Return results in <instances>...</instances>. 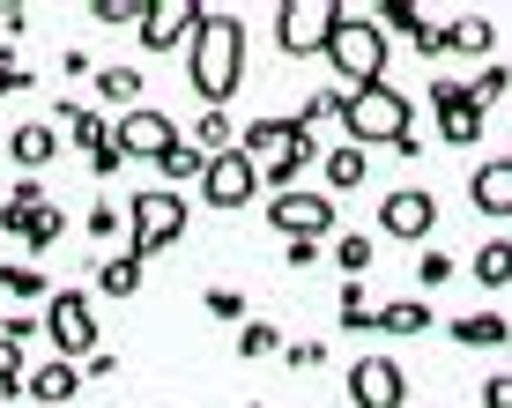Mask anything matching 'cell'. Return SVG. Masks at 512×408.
I'll return each mask as SVG.
<instances>
[{
  "label": "cell",
  "instance_id": "6da1fadb",
  "mask_svg": "<svg viewBox=\"0 0 512 408\" xmlns=\"http://www.w3.org/2000/svg\"><path fill=\"white\" fill-rule=\"evenodd\" d=\"M186 75H193V97H201L208 112H223V104L238 97V82H245V23L231 8L201 15V30H193V45H186Z\"/></svg>",
  "mask_w": 512,
  "mask_h": 408
},
{
  "label": "cell",
  "instance_id": "7a4b0ae2",
  "mask_svg": "<svg viewBox=\"0 0 512 408\" xmlns=\"http://www.w3.org/2000/svg\"><path fill=\"white\" fill-rule=\"evenodd\" d=\"M342 127H349V141H357V149H372V141L401 149V141H416V134H409V127H416V104L401 97L394 82H372V90H349Z\"/></svg>",
  "mask_w": 512,
  "mask_h": 408
},
{
  "label": "cell",
  "instance_id": "3957f363",
  "mask_svg": "<svg viewBox=\"0 0 512 408\" xmlns=\"http://www.w3.org/2000/svg\"><path fill=\"white\" fill-rule=\"evenodd\" d=\"M327 60H334V82H342V90H372V82H386L394 45H386V30L372 23V15H342V23H334Z\"/></svg>",
  "mask_w": 512,
  "mask_h": 408
},
{
  "label": "cell",
  "instance_id": "277c9868",
  "mask_svg": "<svg viewBox=\"0 0 512 408\" xmlns=\"http://www.w3.org/2000/svg\"><path fill=\"white\" fill-rule=\"evenodd\" d=\"M127 253L134 260H156V253H171V245L186 238V201L171 186H149V193H134L127 201Z\"/></svg>",
  "mask_w": 512,
  "mask_h": 408
},
{
  "label": "cell",
  "instance_id": "5b68a950",
  "mask_svg": "<svg viewBox=\"0 0 512 408\" xmlns=\"http://www.w3.org/2000/svg\"><path fill=\"white\" fill-rule=\"evenodd\" d=\"M38 319H45L52 357H67V364H90V357H97L104 334H97V312H90V297H82V290H52Z\"/></svg>",
  "mask_w": 512,
  "mask_h": 408
},
{
  "label": "cell",
  "instance_id": "8992f818",
  "mask_svg": "<svg viewBox=\"0 0 512 408\" xmlns=\"http://www.w3.org/2000/svg\"><path fill=\"white\" fill-rule=\"evenodd\" d=\"M268 223L282 230V245H320V238H342V216H334V193H275L268 201Z\"/></svg>",
  "mask_w": 512,
  "mask_h": 408
},
{
  "label": "cell",
  "instance_id": "52a82bcc",
  "mask_svg": "<svg viewBox=\"0 0 512 408\" xmlns=\"http://www.w3.org/2000/svg\"><path fill=\"white\" fill-rule=\"evenodd\" d=\"M349 8H334V0H282L275 8V45L290 52V60H312V52L334 45V23H342Z\"/></svg>",
  "mask_w": 512,
  "mask_h": 408
},
{
  "label": "cell",
  "instance_id": "ba28073f",
  "mask_svg": "<svg viewBox=\"0 0 512 408\" xmlns=\"http://www.w3.org/2000/svg\"><path fill=\"white\" fill-rule=\"evenodd\" d=\"M0 230H8L15 245H30V253H45V245L67 230V216L38 193V179H23V186L8 193V208H0Z\"/></svg>",
  "mask_w": 512,
  "mask_h": 408
},
{
  "label": "cell",
  "instance_id": "9c48e42d",
  "mask_svg": "<svg viewBox=\"0 0 512 408\" xmlns=\"http://www.w3.org/2000/svg\"><path fill=\"white\" fill-rule=\"evenodd\" d=\"M431 119H438V141L475 149V141H483V104H475V82L438 75V82H431Z\"/></svg>",
  "mask_w": 512,
  "mask_h": 408
},
{
  "label": "cell",
  "instance_id": "30bf717a",
  "mask_svg": "<svg viewBox=\"0 0 512 408\" xmlns=\"http://www.w3.org/2000/svg\"><path fill=\"white\" fill-rule=\"evenodd\" d=\"M119 149H127V164H164L179 149V127L164 104H134V112H119Z\"/></svg>",
  "mask_w": 512,
  "mask_h": 408
},
{
  "label": "cell",
  "instance_id": "8fae6325",
  "mask_svg": "<svg viewBox=\"0 0 512 408\" xmlns=\"http://www.w3.org/2000/svg\"><path fill=\"white\" fill-rule=\"evenodd\" d=\"M409 401V371H401L394 357H357L349 364V408H401Z\"/></svg>",
  "mask_w": 512,
  "mask_h": 408
},
{
  "label": "cell",
  "instance_id": "7c38bea8",
  "mask_svg": "<svg viewBox=\"0 0 512 408\" xmlns=\"http://www.w3.org/2000/svg\"><path fill=\"white\" fill-rule=\"evenodd\" d=\"M431 223H438V201L423 186H394L379 201V238H401V245H423L431 238Z\"/></svg>",
  "mask_w": 512,
  "mask_h": 408
},
{
  "label": "cell",
  "instance_id": "4fadbf2b",
  "mask_svg": "<svg viewBox=\"0 0 512 408\" xmlns=\"http://www.w3.org/2000/svg\"><path fill=\"white\" fill-rule=\"evenodd\" d=\"M201 15H208L201 0H156V8L141 15L134 38L149 45V52H186V45H193V30H201Z\"/></svg>",
  "mask_w": 512,
  "mask_h": 408
},
{
  "label": "cell",
  "instance_id": "5bb4252c",
  "mask_svg": "<svg viewBox=\"0 0 512 408\" xmlns=\"http://www.w3.org/2000/svg\"><path fill=\"white\" fill-rule=\"evenodd\" d=\"M260 193V171H253V156L231 149V156H208V171H201V201L208 208H245Z\"/></svg>",
  "mask_w": 512,
  "mask_h": 408
},
{
  "label": "cell",
  "instance_id": "9a60e30c",
  "mask_svg": "<svg viewBox=\"0 0 512 408\" xmlns=\"http://www.w3.org/2000/svg\"><path fill=\"white\" fill-rule=\"evenodd\" d=\"M468 201H475V216H490V223H512V156H490V164H475V179H468Z\"/></svg>",
  "mask_w": 512,
  "mask_h": 408
},
{
  "label": "cell",
  "instance_id": "2e32d148",
  "mask_svg": "<svg viewBox=\"0 0 512 408\" xmlns=\"http://www.w3.org/2000/svg\"><path fill=\"white\" fill-rule=\"evenodd\" d=\"M67 134H75V149L90 156V171H97V179H104V171H127V149H119V127H104V119L90 112V104L75 112V127H67Z\"/></svg>",
  "mask_w": 512,
  "mask_h": 408
},
{
  "label": "cell",
  "instance_id": "e0dca14e",
  "mask_svg": "<svg viewBox=\"0 0 512 408\" xmlns=\"http://www.w3.org/2000/svg\"><path fill=\"white\" fill-rule=\"evenodd\" d=\"M290 134H297V112H260L253 127L238 134V149L253 156V171H260V164H275V156L290 149Z\"/></svg>",
  "mask_w": 512,
  "mask_h": 408
},
{
  "label": "cell",
  "instance_id": "ac0fdd59",
  "mask_svg": "<svg viewBox=\"0 0 512 408\" xmlns=\"http://www.w3.org/2000/svg\"><path fill=\"white\" fill-rule=\"evenodd\" d=\"M8 156L30 171V179H38V171L52 164V156H60V127H52V119H23V127L8 134Z\"/></svg>",
  "mask_w": 512,
  "mask_h": 408
},
{
  "label": "cell",
  "instance_id": "d6986e66",
  "mask_svg": "<svg viewBox=\"0 0 512 408\" xmlns=\"http://www.w3.org/2000/svg\"><path fill=\"white\" fill-rule=\"evenodd\" d=\"M82 394V364H67V357H45L38 371H30V401L52 408V401H75Z\"/></svg>",
  "mask_w": 512,
  "mask_h": 408
},
{
  "label": "cell",
  "instance_id": "ffe728a7",
  "mask_svg": "<svg viewBox=\"0 0 512 408\" xmlns=\"http://www.w3.org/2000/svg\"><path fill=\"white\" fill-rule=\"evenodd\" d=\"M446 342L453 349H498V342H512V319H498V312H461L446 327Z\"/></svg>",
  "mask_w": 512,
  "mask_h": 408
},
{
  "label": "cell",
  "instance_id": "44dd1931",
  "mask_svg": "<svg viewBox=\"0 0 512 408\" xmlns=\"http://www.w3.org/2000/svg\"><path fill=\"white\" fill-rule=\"evenodd\" d=\"M372 334H401V342H416V334H431V305H423V297H394V305L372 312Z\"/></svg>",
  "mask_w": 512,
  "mask_h": 408
},
{
  "label": "cell",
  "instance_id": "7402d4cb",
  "mask_svg": "<svg viewBox=\"0 0 512 408\" xmlns=\"http://www.w3.org/2000/svg\"><path fill=\"white\" fill-rule=\"evenodd\" d=\"M446 52H461V60H490V52H498L490 15H453V23H446Z\"/></svg>",
  "mask_w": 512,
  "mask_h": 408
},
{
  "label": "cell",
  "instance_id": "603a6c76",
  "mask_svg": "<svg viewBox=\"0 0 512 408\" xmlns=\"http://www.w3.org/2000/svg\"><path fill=\"white\" fill-rule=\"evenodd\" d=\"M320 179H327V193H357L364 179H372V164H364L357 141H342V149H327V156H320Z\"/></svg>",
  "mask_w": 512,
  "mask_h": 408
},
{
  "label": "cell",
  "instance_id": "cb8c5ba5",
  "mask_svg": "<svg viewBox=\"0 0 512 408\" xmlns=\"http://www.w3.org/2000/svg\"><path fill=\"white\" fill-rule=\"evenodd\" d=\"M141 275H149V260H134V253L97 260V290H104V297H134V290H141Z\"/></svg>",
  "mask_w": 512,
  "mask_h": 408
},
{
  "label": "cell",
  "instance_id": "d4e9b609",
  "mask_svg": "<svg viewBox=\"0 0 512 408\" xmlns=\"http://www.w3.org/2000/svg\"><path fill=\"white\" fill-rule=\"evenodd\" d=\"M0 401H15V408L30 401V357H23V342H8V334H0Z\"/></svg>",
  "mask_w": 512,
  "mask_h": 408
},
{
  "label": "cell",
  "instance_id": "484cf974",
  "mask_svg": "<svg viewBox=\"0 0 512 408\" xmlns=\"http://www.w3.org/2000/svg\"><path fill=\"white\" fill-rule=\"evenodd\" d=\"M468 268H475V290H505V282H512V238H490Z\"/></svg>",
  "mask_w": 512,
  "mask_h": 408
},
{
  "label": "cell",
  "instance_id": "4316f807",
  "mask_svg": "<svg viewBox=\"0 0 512 408\" xmlns=\"http://www.w3.org/2000/svg\"><path fill=\"white\" fill-rule=\"evenodd\" d=\"M0 290H8L15 305H45V297H52V282H45L38 268H30V260H8V268H0Z\"/></svg>",
  "mask_w": 512,
  "mask_h": 408
},
{
  "label": "cell",
  "instance_id": "83f0119b",
  "mask_svg": "<svg viewBox=\"0 0 512 408\" xmlns=\"http://www.w3.org/2000/svg\"><path fill=\"white\" fill-rule=\"evenodd\" d=\"M193 149H201V156H231V149H238L231 112H201V119H193Z\"/></svg>",
  "mask_w": 512,
  "mask_h": 408
},
{
  "label": "cell",
  "instance_id": "f1b7e54d",
  "mask_svg": "<svg viewBox=\"0 0 512 408\" xmlns=\"http://www.w3.org/2000/svg\"><path fill=\"white\" fill-rule=\"evenodd\" d=\"M97 97L119 104V112H134L141 104V67H97Z\"/></svg>",
  "mask_w": 512,
  "mask_h": 408
},
{
  "label": "cell",
  "instance_id": "f546056e",
  "mask_svg": "<svg viewBox=\"0 0 512 408\" xmlns=\"http://www.w3.org/2000/svg\"><path fill=\"white\" fill-rule=\"evenodd\" d=\"M372 253H379V238H372V230H342V238H334V268H342L349 282L372 268Z\"/></svg>",
  "mask_w": 512,
  "mask_h": 408
},
{
  "label": "cell",
  "instance_id": "4dcf8cb0",
  "mask_svg": "<svg viewBox=\"0 0 512 408\" xmlns=\"http://www.w3.org/2000/svg\"><path fill=\"white\" fill-rule=\"evenodd\" d=\"M201 171H208V156H201V149H193V141H179V149H171V156H164V164H156V179H164L171 193H179L186 179H201Z\"/></svg>",
  "mask_w": 512,
  "mask_h": 408
},
{
  "label": "cell",
  "instance_id": "1f68e13d",
  "mask_svg": "<svg viewBox=\"0 0 512 408\" xmlns=\"http://www.w3.org/2000/svg\"><path fill=\"white\" fill-rule=\"evenodd\" d=\"M334 305H342L349 334H372V305H364V282H334Z\"/></svg>",
  "mask_w": 512,
  "mask_h": 408
},
{
  "label": "cell",
  "instance_id": "d6a6232c",
  "mask_svg": "<svg viewBox=\"0 0 512 408\" xmlns=\"http://www.w3.org/2000/svg\"><path fill=\"white\" fill-rule=\"evenodd\" d=\"M275 349H290L275 334V319H245V327H238V357H275Z\"/></svg>",
  "mask_w": 512,
  "mask_h": 408
},
{
  "label": "cell",
  "instance_id": "836d02e7",
  "mask_svg": "<svg viewBox=\"0 0 512 408\" xmlns=\"http://www.w3.org/2000/svg\"><path fill=\"white\" fill-rule=\"evenodd\" d=\"M201 305H208V319H238V327H245V290H238V282H208Z\"/></svg>",
  "mask_w": 512,
  "mask_h": 408
},
{
  "label": "cell",
  "instance_id": "e575fe53",
  "mask_svg": "<svg viewBox=\"0 0 512 408\" xmlns=\"http://www.w3.org/2000/svg\"><path fill=\"white\" fill-rule=\"evenodd\" d=\"M82 230H90V238H97V245H112V238H119V230H127V208H104V201H97V208H90V216H82Z\"/></svg>",
  "mask_w": 512,
  "mask_h": 408
},
{
  "label": "cell",
  "instance_id": "d590c367",
  "mask_svg": "<svg viewBox=\"0 0 512 408\" xmlns=\"http://www.w3.org/2000/svg\"><path fill=\"white\" fill-rule=\"evenodd\" d=\"M416 282H423V290H438V282H453V253H438V245H431V253L416 260Z\"/></svg>",
  "mask_w": 512,
  "mask_h": 408
},
{
  "label": "cell",
  "instance_id": "8d00e7d4",
  "mask_svg": "<svg viewBox=\"0 0 512 408\" xmlns=\"http://www.w3.org/2000/svg\"><path fill=\"white\" fill-rule=\"evenodd\" d=\"M512 90V67H483V75H475V104H498Z\"/></svg>",
  "mask_w": 512,
  "mask_h": 408
},
{
  "label": "cell",
  "instance_id": "74e56055",
  "mask_svg": "<svg viewBox=\"0 0 512 408\" xmlns=\"http://www.w3.org/2000/svg\"><path fill=\"white\" fill-rule=\"evenodd\" d=\"M282 357H290V371H320L327 364V342H290Z\"/></svg>",
  "mask_w": 512,
  "mask_h": 408
},
{
  "label": "cell",
  "instance_id": "f35d334b",
  "mask_svg": "<svg viewBox=\"0 0 512 408\" xmlns=\"http://www.w3.org/2000/svg\"><path fill=\"white\" fill-rule=\"evenodd\" d=\"M141 15L149 8H134V0H97V23H134L141 30Z\"/></svg>",
  "mask_w": 512,
  "mask_h": 408
},
{
  "label": "cell",
  "instance_id": "ab89813d",
  "mask_svg": "<svg viewBox=\"0 0 512 408\" xmlns=\"http://www.w3.org/2000/svg\"><path fill=\"white\" fill-rule=\"evenodd\" d=\"M8 90H30V75L15 67V45H0V97H8Z\"/></svg>",
  "mask_w": 512,
  "mask_h": 408
},
{
  "label": "cell",
  "instance_id": "60d3db41",
  "mask_svg": "<svg viewBox=\"0 0 512 408\" xmlns=\"http://www.w3.org/2000/svg\"><path fill=\"white\" fill-rule=\"evenodd\" d=\"M483 408H512V371H490L483 379Z\"/></svg>",
  "mask_w": 512,
  "mask_h": 408
},
{
  "label": "cell",
  "instance_id": "b9f144b4",
  "mask_svg": "<svg viewBox=\"0 0 512 408\" xmlns=\"http://www.w3.org/2000/svg\"><path fill=\"white\" fill-rule=\"evenodd\" d=\"M112 371H119V357H112V349H97V357L82 364V379H112Z\"/></svg>",
  "mask_w": 512,
  "mask_h": 408
},
{
  "label": "cell",
  "instance_id": "7bdbcfd3",
  "mask_svg": "<svg viewBox=\"0 0 512 408\" xmlns=\"http://www.w3.org/2000/svg\"><path fill=\"white\" fill-rule=\"evenodd\" d=\"M23 408H38V401H23Z\"/></svg>",
  "mask_w": 512,
  "mask_h": 408
}]
</instances>
